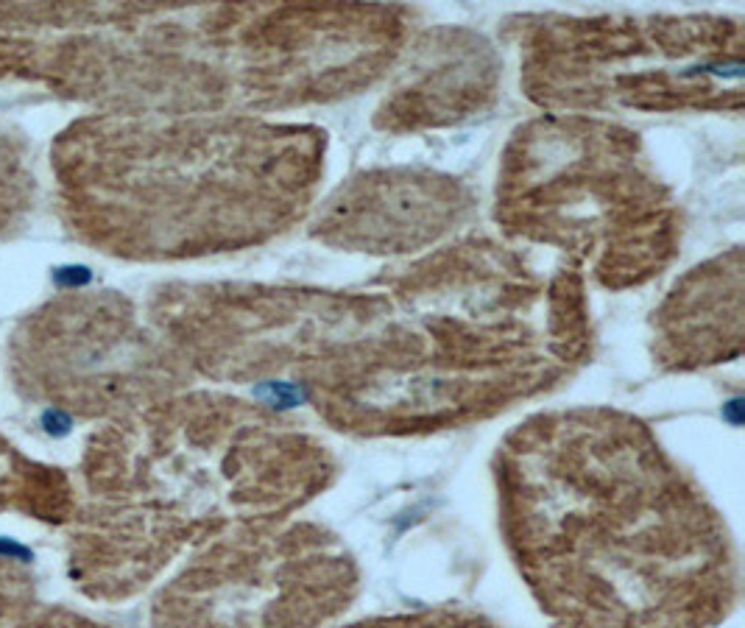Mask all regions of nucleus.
I'll list each match as a JSON object with an SVG mask.
<instances>
[{
    "label": "nucleus",
    "mask_w": 745,
    "mask_h": 628,
    "mask_svg": "<svg viewBox=\"0 0 745 628\" xmlns=\"http://www.w3.org/2000/svg\"><path fill=\"white\" fill-rule=\"evenodd\" d=\"M0 556L3 559H14V562H34V550L17 542V539H9V536H0Z\"/></svg>",
    "instance_id": "3"
},
{
    "label": "nucleus",
    "mask_w": 745,
    "mask_h": 628,
    "mask_svg": "<svg viewBox=\"0 0 745 628\" xmlns=\"http://www.w3.org/2000/svg\"><path fill=\"white\" fill-rule=\"evenodd\" d=\"M90 280H93L90 268H84V266L54 268V282L59 285V288H81V285H87Z\"/></svg>",
    "instance_id": "1"
},
{
    "label": "nucleus",
    "mask_w": 745,
    "mask_h": 628,
    "mask_svg": "<svg viewBox=\"0 0 745 628\" xmlns=\"http://www.w3.org/2000/svg\"><path fill=\"white\" fill-rule=\"evenodd\" d=\"M42 430L48 433V436H54V439H62L70 433V425H73V419L65 414V411H59V408H48L45 414L40 416Z\"/></svg>",
    "instance_id": "2"
}]
</instances>
